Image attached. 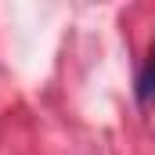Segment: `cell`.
Instances as JSON below:
<instances>
[{
  "mask_svg": "<svg viewBox=\"0 0 155 155\" xmlns=\"http://www.w3.org/2000/svg\"><path fill=\"white\" fill-rule=\"evenodd\" d=\"M137 97H141V105H148V101L155 97V47H152V54H148V61H144V69H141Z\"/></svg>",
  "mask_w": 155,
  "mask_h": 155,
  "instance_id": "cell-1",
  "label": "cell"
}]
</instances>
